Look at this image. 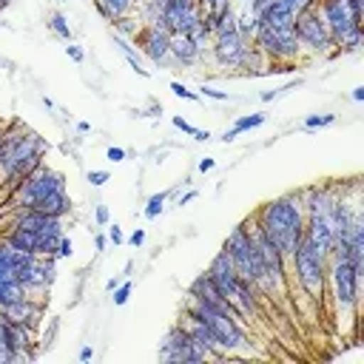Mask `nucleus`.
Returning a JSON list of instances; mask_svg holds the SVG:
<instances>
[{"label": "nucleus", "instance_id": "f257e3e1", "mask_svg": "<svg viewBox=\"0 0 364 364\" xmlns=\"http://www.w3.org/2000/svg\"><path fill=\"white\" fill-rule=\"evenodd\" d=\"M51 145L46 142V136H40L37 131L14 122H6L3 139H0V176L9 188H14L20 179H26L31 171H37L46 156H48Z\"/></svg>", "mask_w": 364, "mask_h": 364}, {"label": "nucleus", "instance_id": "f03ea898", "mask_svg": "<svg viewBox=\"0 0 364 364\" xmlns=\"http://www.w3.org/2000/svg\"><path fill=\"white\" fill-rule=\"evenodd\" d=\"M253 222L264 230V236L282 250V256L290 264V259L301 242V233H304V208H301L299 193H282V196L264 202L253 213Z\"/></svg>", "mask_w": 364, "mask_h": 364}, {"label": "nucleus", "instance_id": "7ed1b4c3", "mask_svg": "<svg viewBox=\"0 0 364 364\" xmlns=\"http://www.w3.org/2000/svg\"><path fill=\"white\" fill-rule=\"evenodd\" d=\"M327 290L330 304L338 321V330L355 327L358 321V304H361V276L353 270V264L341 256H327Z\"/></svg>", "mask_w": 364, "mask_h": 364}, {"label": "nucleus", "instance_id": "20e7f679", "mask_svg": "<svg viewBox=\"0 0 364 364\" xmlns=\"http://www.w3.org/2000/svg\"><path fill=\"white\" fill-rule=\"evenodd\" d=\"M222 250L228 253V259L233 262L236 273L247 282L256 284V290L262 293V299H273V287H270V279L264 273V264L259 259V250H256V242L247 230V222H239L236 228H230V233L225 236L222 242Z\"/></svg>", "mask_w": 364, "mask_h": 364}, {"label": "nucleus", "instance_id": "39448f33", "mask_svg": "<svg viewBox=\"0 0 364 364\" xmlns=\"http://www.w3.org/2000/svg\"><path fill=\"white\" fill-rule=\"evenodd\" d=\"M182 313L199 318V321L210 330L216 347H219L225 355H236V353H247V350H250V338H247V333H245V324H242L236 316L222 313V310H213V307H202V304H196V301H191V299H185Z\"/></svg>", "mask_w": 364, "mask_h": 364}, {"label": "nucleus", "instance_id": "423d86ee", "mask_svg": "<svg viewBox=\"0 0 364 364\" xmlns=\"http://www.w3.org/2000/svg\"><path fill=\"white\" fill-rule=\"evenodd\" d=\"M290 270L296 276V284L301 287V293L313 301L321 304L327 296V256L301 233V242L290 259Z\"/></svg>", "mask_w": 364, "mask_h": 364}, {"label": "nucleus", "instance_id": "0eeeda50", "mask_svg": "<svg viewBox=\"0 0 364 364\" xmlns=\"http://www.w3.org/2000/svg\"><path fill=\"white\" fill-rule=\"evenodd\" d=\"M293 37L299 43L301 51H307L310 57H333L336 54V40L327 31L318 9H304L293 17Z\"/></svg>", "mask_w": 364, "mask_h": 364}, {"label": "nucleus", "instance_id": "6e6552de", "mask_svg": "<svg viewBox=\"0 0 364 364\" xmlns=\"http://www.w3.org/2000/svg\"><path fill=\"white\" fill-rule=\"evenodd\" d=\"M57 191H65V176H63V171L43 162L37 171H31L26 179H20L11 188V208H31L34 202H40L43 196L57 193Z\"/></svg>", "mask_w": 364, "mask_h": 364}, {"label": "nucleus", "instance_id": "1a4fd4ad", "mask_svg": "<svg viewBox=\"0 0 364 364\" xmlns=\"http://www.w3.org/2000/svg\"><path fill=\"white\" fill-rule=\"evenodd\" d=\"M267 63H299L301 60V48L293 37V28H267V26H259L253 40H250Z\"/></svg>", "mask_w": 364, "mask_h": 364}, {"label": "nucleus", "instance_id": "9d476101", "mask_svg": "<svg viewBox=\"0 0 364 364\" xmlns=\"http://www.w3.org/2000/svg\"><path fill=\"white\" fill-rule=\"evenodd\" d=\"M159 358L168 364H202V361H208V355L193 344V338L188 336V330L179 321L171 324L165 338L159 341Z\"/></svg>", "mask_w": 364, "mask_h": 364}, {"label": "nucleus", "instance_id": "9b49d317", "mask_svg": "<svg viewBox=\"0 0 364 364\" xmlns=\"http://www.w3.org/2000/svg\"><path fill=\"white\" fill-rule=\"evenodd\" d=\"M131 40L139 46V51H142L154 65L162 68V65L171 63V34L162 31L159 26H154V23H142Z\"/></svg>", "mask_w": 364, "mask_h": 364}, {"label": "nucleus", "instance_id": "f8f14e48", "mask_svg": "<svg viewBox=\"0 0 364 364\" xmlns=\"http://www.w3.org/2000/svg\"><path fill=\"white\" fill-rule=\"evenodd\" d=\"M247 48V40L239 37V31H225V34H213L210 46H208V57L219 65V68H230L236 71L242 54Z\"/></svg>", "mask_w": 364, "mask_h": 364}, {"label": "nucleus", "instance_id": "ddd939ff", "mask_svg": "<svg viewBox=\"0 0 364 364\" xmlns=\"http://www.w3.org/2000/svg\"><path fill=\"white\" fill-rule=\"evenodd\" d=\"M205 273H208L210 282L222 290V296L236 307V296H239V282H242V276L236 273V267H233V262L228 259L225 250H216V256L210 259V264H208ZM245 324H247V321H245Z\"/></svg>", "mask_w": 364, "mask_h": 364}, {"label": "nucleus", "instance_id": "4468645a", "mask_svg": "<svg viewBox=\"0 0 364 364\" xmlns=\"http://www.w3.org/2000/svg\"><path fill=\"white\" fill-rule=\"evenodd\" d=\"M0 318L14 321V324H23V327H28L31 333H37L40 318H43V304H40L37 299L26 296V299H20V301L3 304V307H0Z\"/></svg>", "mask_w": 364, "mask_h": 364}, {"label": "nucleus", "instance_id": "2eb2a0df", "mask_svg": "<svg viewBox=\"0 0 364 364\" xmlns=\"http://www.w3.org/2000/svg\"><path fill=\"white\" fill-rule=\"evenodd\" d=\"M179 324L188 330V336L193 338V344L208 355V361H219V358H228L219 347H216V341H213V336H210V330L199 321V318H193V316H188V313H182L179 316Z\"/></svg>", "mask_w": 364, "mask_h": 364}, {"label": "nucleus", "instance_id": "dca6fc26", "mask_svg": "<svg viewBox=\"0 0 364 364\" xmlns=\"http://www.w3.org/2000/svg\"><path fill=\"white\" fill-rule=\"evenodd\" d=\"M208 57L188 34H171V63L173 65H182V68H191L196 60Z\"/></svg>", "mask_w": 364, "mask_h": 364}, {"label": "nucleus", "instance_id": "f3484780", "mask_svg": "<svg viewBox=\"0 0 364 364\" xmlns=\"http://www.w3.org/2000/svg\"><path fill=\"white\" fill-rule=\"evenodd\" d=\"M34 259H37L34 253L14 250V247H9V245L0 239V279H17V270L26 267V264L34 262Z\"/></svg>", "mask_w": 364, "mask_h": 364}, {"label": "nucleus", "instance_id": "a211bd4d", "mask_svg": "<svg viewBox=\"0 0 364 364\" xmlns=\"http://www.w3.org/2000/svg\"><path fill=\"white\" fill-rule=\"evenodd\" d=\"M31 210H40V213H46V216L65 219V216L71 213V196H68V191L48 193V196H43L40 202H34V205H31Z\"/></svg>", "mask_w": 364, "mask_h": 364}, {"label": "nucleus", "instance_id": "6ab92c4d", "mask_svg": "<svg viewBox=\"0 0 364 364\" xmlns=\"http://www.w3.org/2000/svg\"><path fill=\"white\" fill-rule=\"evenodd\" d=\"M3 242L14 250H23V253H34L40 256V233L34 230H26V228H9L3 233Z\"/></svg>", "mask_w": 364, "mask_h": 364}, {"label": "nucleus", "instance_id": "aec40b11", "mask_svg": "<svg viewBox=\"0 0 364 364\" xmlns=\"http://www.w3.org/2000/svg\"><path fill=\"white\" fill-rule=\"evenodd\" d=\"M293 11H287L279 0H270V6L256 17L259 26H267V28H293Z\"/></svg>", "mask_w": 364, "mask_h": 364}, {"label": "nucleus", "instance_id": "412c9836", "mask_svg": "<svg viewBox=\"0 0 364 364\" xmlns=\"http://www.w3.org/2000/svg\"><path fill=\"white\" fill-rule=\"evenodd\" d=\"M91 6H94V11H97L105 23H111V20H117V17L131 14L136 3H134V0H91Z\"/></svg>", "mask_w": 364, "mask_h": 364}, {"label": "nucleus", "instance_id": "4be33fe9", "mask_svg": "<svg viewBox=\"0 0 364 364\" xmlns=\"http://www.w3.org/2000/svg\"><path fill=\"white\" fill-rule=\"evenodd\" d=\"M26 296H28L26 287L17 279H0V307L3 304H11V301H20Z\"/></svg>", "mask_w": 364, "mask_h": 364}, {"label": "nucleus", "instance_id": "5701e85b", "mask_svg": "<svg viewBox=\"0 0 364 364\" xmlns=\"http://www.w3.org/2000/svg\"><path fill=\"white\" fill-rule=\"evenodd\" d=\"M46 26H48V31H51L54 37H60V40H65V43H71V37H74V34H71V26H68V17H65L63 11H51V14H48V23H46Z\"/></svg>", "mask_w": 364, "mask_h": 364}, {"label": "nucleus", "instance_id": "b1692460", "mask_svg": "<svg viewBox=\"0 0 364 364\" xmlns=\"http://www.w3.org/2000/svg\"><path fill=\"white\" fill-rule=\"evenodd\" d=\"M256 28H259V20L247 9H239V14H236V31H239V37L250 43L253 34H256Z\"/></svg>", "mask_w": 364, "mask_h": 364}, {"label": "nucleus", "instance_id": "393cba45", "mask_svg": "<svg viewBox=\"0 0 364 364\" xmlns=\"http://www.w3.org/2000/svg\"><path fill=\"white\" fill-rule=\"evenodd\" d=\"M264 119H267L264 111H253V114H242V117H236V122H233L230 128H233L236 134H245V131H253V128L264 125Z\"/></svg>", "mask_w": 364, "mask_h": 364}, {"label": "nucleus", "instance_id": "a878e982", "mask_svg": "<svg viewBox=\"0 0 364 364\" xmlns=\"http://www.w3.org/2000/svg\"><path fill=\"white\" fill-rule=\"evenodd\" d=\"M168 196H171V191H159V193L148 196V202H145V210H142V216H145V219H156V216H162V210H165V202H168Z\"/></svg>", "mask_w": 364, "mask_h": 364}, {"label": "nucleus", "instance_id": "bb28decb", "mask_svg": "<svg viewBox=\"0 0 364 364\" xmlns=\"http://www.w3.org/2000/svg\"><path fill=\"white\" fill-rule=\"evenodd\" d=\"M139 26H142V23H136V17H131V14L111 20V28H114V34H119V37H134Z\"/></svg>", "mask_w": 364, "mask_h": 364}, {"label": "nucleus", "instance_id": "cd10ccee", "mask_svg": "<svg viewBox=\"0 0 364 364\" xmlns=\"http://www.w3.org/2000/svg\"><path fill=\"white\" fill-rule=\"evenodd\" d=\"M336 122V114H310L304 119V131H318V128H330Z\"/></svg>", "mask_w": 364, "mask_h": 364}, {"label": "nucleus", "instance_id": "c85d7f7f", "mask_svg": "<svg viewBox=\"0 0 364 364\" xmlns=\"http://www.w3.org/2000/svg\"><path fill=\"white\" fill-rule=\"evenodd\" d=\"M128 299H131V282H128V279H122V282L114 287L111 301H114V307H125V304H128Z\"/></svg>", "mask_w": 364, "mask_h": 364}, {"label": "nucleus", "instance_id": "c756f323", "mask_svg": "<svg viewBox=\"0 0 364 364\" xmlns=\"http://www.w3.org/2000/svg\"><path fill=\"white\" fill-rule=\"evenodd\" d=\"M171 91L179 97V100H188V102H199L202 97L196 94V91H191L185 82H179V80H171Z\"/></svg>", "mask_w": 364, "mask_h": 364}, {"label": "nucleus", "instance_id": "7c9ffc66", "mask_svg": "<svg viewBox=\"0 0 364 364\" xmlns=\"http://www.w3.org/2000/svg\"><path fill=\"white\" fill-rule=\"evenodd\" d=\"M196 94H199L202 100L208 97V100H216V102H225V100H230V97H228V91H219V88H213V85H208V82H202Z\"/></svg>", "mask_w": 364, "mask_h": 364}, {"label": "nucleus", "instance_id": "2f4dec72", "mask_svg": "<svg viewBox=\"0 0 364 364\" xmlns=\"http://www.w3.org/2000/svg\"><path fill=\"white\" fill-rule=\"evenodd\" d=\"M57 259H71L74 256V239L68 236V233H63L60 236V242H57V253H54Z\"/></svg>", "mask_w": 364, "mask_h": 364}, {"label": "nucleus", "instance_id": "473e14b6", "mask_svg": "<svg viewBox=\"0 0 364 364\" xmlns=\"http://www.w3.org/2000/svg\"><path fill=\"white\" fill-rule=\"evenodd\" d=\"M85 179H88V182H91V185H94V188H102V185H105V182H108V179H111V173H108V171H105V168H91V171H88V176H85Z\"/></svg>", "mask_w": 364, "mask_h": 364}, {"label": "nucleus", "instance_id": "72a5a7b5", "mask_svg": "<svg viewBox=\"0 0 364 364\" xmlns=\"http://www.w3.org/2000/svg\"><path fill=\"white\" fill-rule=\"evenodd\" d=\"M287 11H293V14H299V11H304V9H313L318 0H279Z\"/></svg>", "mask_w": 364, "mask_h": 364}, {"label": "nucleus", "instance_id": "f704fd0d", "mask_svg": "<svg viewBox=\"0 0 364 364\" xmlns=\"http://www.w3.org/2000/svg\"><path fill=\"white\" fill-rule=\"evenodd\" d=\"M344 6H347L350 17H353L355 23H361V20H364V0H344Z\"/></svg>", "mask_w": 364, "mask_h": 364}, {"label": "nucleus", "instance_id": "c9c22d12", "mask_svg": "<svg viewBox=\"0 0 364 364\" xmlns=\"http://www.w3.org/2000/svg\"><path fill=\"white\" fill-rule=\"evenodd\" d=\"M94 222H97L100 228H108V222H111V213H108V205H102V202H100V205L94 208Z\"/></svg>", "mask_w": 364, "mask_h": 364}, {"label": "nucleus", "instance_id": "e433bc0d", "mask_svg": "<svg viewBox=\"0 0 364 364\" xmlns=\"http://www.w3.org/2000/svg\"><path fill=\"white\" fill-rule=\"evenodd\" d=\"M105 236H108L111 245H125V233H122V228H119L117 222H114V225L108 222V233H105Z\"/></svg>", "mask_w": 364, "mask_h": 364}, {"label": "nucleus", "instance_id": "4c0bfd02", "mask_svg": "<svg viewBox=\"0 0 364 364\" xmlns=\"http://www.w3.org/2000/svg\"><path fill=\"white\" fill-rule=\"evenodd\" d=\"M65 54H68V60H74V63H82V60H85V51H82L80 43H65Z\"/></svg>", "mask_w": 364, "mask_h": 364}, {"label": "nucleus", "instance_id": "58836bf2", "mask_svg": "<svg viewBox=\"0 0 364 364\" xmlns=\"http://www.w3.org/2000/svg\"><path fill=\"white\" fill-rule=\"evenodd\" d=\"M142 242H145V230L142 228H134L131 236H125V245H131V247H142Z\"/></svg>", "mask_w": 364, "mask_h": 364}, {"label": "nucleus", "instance_id": "ea45409f", "mask_svg": "<svg viewBox=\"0 0 364 364\" xmlns=\"http://www.w3.org/2000/svg\"><path fill=\"white\" fill-rule=\"evenodd\" d=\"M171 122H173V128H176V131H182V134H188V136H193V131H196V128H193V125H191V122H188L185 117H173Z\"/></svg>", "mask_w": 364, "mask_h": 364}, {"label": "nucleus", "instance_id": "a19ab883", "mask_svg": "<svg viewBox=\"0 0 364 364\" xmlns=\"http://www.w3.org/2000/svg\"><path fill=\"white\" fill-rule=\"evenodd\" d=\"M105 159H108V162H122V159H125V148L111 145V148L105 151Z\"/></svg>", "mask_w": 364, "mask_h": 364}, {"label": "nucleus", "instance_id": "79ce46f5", "mask_svg": "<svg viewBox=\"0 0 364 364\" xmlns=\"http://www.w3.org/2000/svg\"><path fill=\"white\" fill-rule=\"evenodd\" d=\"M267 6H270V0H250V3L245 6V9H247V11L253 14V17H259V14H262V11L267 9Z\"/></svg>", "mask_w": 364, "mask_h": 364}, {"label": "nucleus", "instance_id": "37998d69", "mask_svg": "<svg viewBox=\"0 0 364 364\" xmlns=\"http://www.w3.org/2000/svg\"><path fill=\"white\" fill-rule=\"evenodd\" d=\"M219 3H222V0H196V9H199L202 14H210V11H213Z\"/></svg>", "mask_w": 364, "mask_h": 364}, {"label": "nucleus", "instance_id": "c03bdc74", "mask_svg": "<svg viewBox=\"0 0 364 364\" xmlns=\"http://www.w3.org/2000/svg\"><path fill=\"white\" fill-rule=\"evenodd\" d=\"M213 165H216V159L213 156H205V159H199V173H208V171H213Z\"/></svg>", "mask_w": 364, "mask_h": 364}, {"label": "nucleus", "instance_id": "a18cd8bd", "mask_svg": "<svg viewBox=\"0 0 364 364\" xmlns=\"http://www.w3.org/2000/svg\"><path fill=\"white\" fill-rule=\"evenodd\" d=\"M105 247H108V236H105V233H97V236H94V250L102 253Z\"/></svg>", "mask_w": 364, "mask_h": 364}, {"label": "nucleus", "instance_id": "49530a36", "mask_svg": "<svg viewBox=\"0 0 364 364\" xmlns=\"http://www.w3.org/2000/svg\"><path fill=\"white\" fill-rule=\"evenodd\" d=\"M210 136H213V134H210L208 128H196V131H193V139H196V142H208Z\"/></svg>", "mask_w": 364, "mask_h": 364}, {"label": "nucleus", "instance_id": "de8ad7c7", "mask_svg": "<svg viewBox=\"0 0 364 364\" xmlns=\"http://www.w3.org/2000/svg\"><path fill=\"white\" fill-rule=\"evenodd\" d=\"M196 196H199V191H188V193H182V196H179V199H176V205H179V208H182V205H188V202H193V199H196Z\"/></svg>", "mask_w": 364, "mask_h": 364}, {"label": "nucleus", "instance_id": "09e8293b", "mask_svg": "<svg viewBox=\"0 0 364 364\" xmlns=\"http://www.w3.org/2000/svg\"><path fill=\"white\" fill-rule=\"evenodd\" d=\"M350 100H353V102H364V85H355V88L350 91Z\"/></svg>", "mask_w": 364, "mask_h": 364}, {"label": "nucleus", "instance_id": "8fccbe9b", "mask_svg": "<svg viewBox=\"0 0 364 364\" xmlns=\"http://www.w3.org/2000/svg\"><path fill=\"white\" fill-rule=\"evenodd\" d=\"M91 358H94V350H91V344H85L80 350V361H91Z\"/></svg>", "mask_w": 364, "mask_h": 364}, {"label": "nucleus", "instance_id": "3c124183", "mask_svg": "<svg viewBox=\"0 0 364 364\" xmlns=\"http://www.w3.org/2000/svg\"><path fill=\"white\" fill-rule=\"evenodd\" d=\"M119 282H122V276H114V279H108V282H105V293H114V287H117Z\"/></svg>", "mask_w": 364, "mask_h": 364}, {"label": "nucleus", "instance_id": "603ef678", "mask_svg": "<svg viewBox=\"0 0 364 364\" xmlns=\"http://www.w3.org/2000/svg\"><path fill=\"white\" fill-rule=\"evenodd\" d=\"M236 136H239V134H236V131H233V128H228V131H225V134H222V136H219V139H222V142H233V139H236Z\"/></svg>", "mask_w": 364, "mask_h": 364}, {"label": "nucleus", "instance_id": "864d4df0", "mask_svg": "<svg viewBox=\"0 0 364 364\" xmlns=\"http://www.w3.org/2000/svg\"><path fill=\"white\" fill-rule=\"evenodd\" d=\"M131 270H134V262H125V267H122V279H128Z\"/></svg>", "mask_w": 364, "mask_h": 364}, {"label": "nucleus", "instance_id": "5fc2aeb1", "mask_svg": "<svg viewBox=\"0 0 364 364\" xmlns=\"http://www.w3.org/2000/svg\"><path fill=\"white\" fill-rule=\"evenodd\" d=\"M77 131H80V134H88V131H91V125H88V122H77Z\"/></svg>", "mask_w": 364, "mask_h": 364}, {"label": "nucleus", "instance_id": "6e6d98bb", "mask_svg": "<svg viewBox=\"0 0 364 364\" xmlns=\"http://www.w3.org/2000/svg\"><path fill=\"white\" fill-rule=\"evenodd\" d=\"M3 131H6V122H0V139H3Z\"/></svg>", "mask_w": 364, "mask_h": 364}, {"label": "nucleus", "instance_id": "4d7b16f0", "mask_svg": "<svg viewBox=\"0 0 364 364\" xmlns=\"http://www.w3.org/2000/svg\"><path fill=\"white\" fill-rule=\"evenodd\" d=\"M60 3H68V0H60Z\"/></svg>", "mask_w": 364, "mask_h": 364}, {"label": "nucleus", "instance_id": "13d9d810", "mask_svg": "<svg viewBox=\"0 0 364 364\" xmlns=\"http://www.w3.org/2000/svg\"><path fill=\"white\" fill-rule=\"evenodd\" d=\"M134 3H142V0H134Z\"/></svg>", "mask_w": 364, "mask_h": 364}]
</instances>
